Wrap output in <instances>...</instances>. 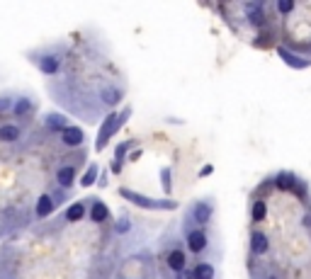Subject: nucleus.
I'll use <instances>...</instances> for the list:
<instances>
[{
	"instance_id": "nucleus-16",
	"label": "nucleus",
	"mask_w": 311,
	"mask_h": 279,
	"mask_svg": "<svg viewBox=\"0 0 311 279\" xmlns=\"http://www.w3.org/2000/svg\"><path fill=\"white\" fill-rule=\"evenodd\" d=\"M292 185H294V178H292L289 172H282V175L277 178V187H279V190H289Z\"/></svg>"
},
{
	"instance_id": "nucleus-22",
	"label": "nucleus",
	"mask_w": 311,
	"mask_h": 279,
	"mask_svg": "<svg viewBox=\"0 0 311 279\" xmlns=\"http://www.w3.org/2000/svg\"><path fill=\"white\" fill-rule=\"evenodd\" d=\"M292 8H294V3H292V0H279V3H277V10L279 12H289Z\"/></svg>"
},
{
	"instance_id": "nucleus-18",
	"label": "nucleus",
	"mask_w": 311,
	"mask_h": 279,
	"mask_svg": "<svg viewBox=\"0 0 311 279\" xmlns=\"http://www.w3.org/2000/svg\"><path fill=\"white\" fill-rule=\"evenodd\" d=\"M102 100L107 102V104H117V102H119V92H117V90H105V92H102Z\"/></svg>"
},
{
	"instance_id": "nucleus-3",
	"label": "nucleus",
	"mask_w": 311,
	"mask_h": 279,
	"mask_svg": "<svg viewBox=\"0 0 311 279\" xmlns=\"http://www.w3.org/2000/svg\"><path fill=\"white\" fill-rule=\"evenodd\" d=\"M188 246L192 253H200V250H204V246H207V238H204L202 231H192V233L188 235Z\"/></svg>"
},
{
	"instance_id": "nucleus-15",
	"label": "nucleus",
	"mask_w": 311,
	"mask_h": 279,
	"mask_svg": "<svg viewBox=\"0 0 311 279\" xmlns=\"http://www.w3.org/2000/svg\"><path fill=\"white\" fill-rule=\"evenodd\" d=\"M46 126H49V129H64V126H66V117H61V114H54V117H49Z\"/></svg>"
},
{
	"instance_id": "nucleus-1",
	"label": "nucleus",
	"mask_w": 311,
	"mask_h": 279,
	"mask_svg": "<svg viewBox=\"0 0 311 279\" xmlns=\"http://www.w3.org/2000/svg\"><path fill=\"white\" fill-rule=\"evenodd\" d=\"M122 124V117H117V114H110L107 117V122H105V126H102V131H100V138H98V148H102V146L107 144V138H110L112 134H114V129Z\"/></svg>"
},
{
	"instance_id": "nucleus-19",
	"label": "nucleus",
	"mask_w": 311,
	"mask_h": 279,
	"mask_svg": "<svg viewBox=\"0 0 311 279\" xmlns=\"http://www.w3.org/2000/svg\"><path fill=\"white\" fill-rule=\"evenodd\" d=\"M265 214H267L265 204H263V201H258L256 206H253V219H256V221H263V219H265Z\"/></svg>"
},
{
	"instance_id": "nucleus-11",
	"label": "nucleus",
	"mask_w": 311,
	"mask_h": 279,
	"mask_svg": "<svg viewBox=\"0 0 311 279\" xmlns=\"http://www.w3.org/2000/svg\"><path fill=\"white\" fill-rule=\"evenodd\" d=\"M20 136V129L17 126H0V138L3 141H15Z\"/></svg>"
},
{
	"instance_id": "nucleus-17",
	"label": "nucleus",
	"mask_w": 311,
	"mask_h": 279,
	"mask_svg": "<svg viewBox=\"0 0 311 279\" xmlns=\"http://www.w3.org/2000/svg\"><path fill=\"white\" fill-rule=\"evenodd\" d=\"M245 10H248V15H251L253 22H263V12H260L258 5H245Z\"/></svg>"
},
{
	"instance_id": "nucleus-4",
	"label": "nucleus",
	"mask_w": 311,
	"mask_h": 279,
	"mask_svg": "<svg viewBox=\"0 0 311 279\" xmlns=\"http://www.w3.org/2000/svg\"><path fill=\"white\" fill-rule=\"evenodd\" d=\"M251 248H253V253H256V255H263V253L267 250V238H265V233L256 231V233H253V238H251Z\"/></svg>"
},
{
	"instance_id": "nucleus-7",
	"label": "nucleus",
	"mask_w": 311,
	"mask_h": 279,
	"mask_svg": "<svg viewBox=\"0 0 311 279\" xmlns=\"http://www.w3.org/2000/svg\"><path fill=\"white\" fill-rule=\"evenodd\" d=\"M73 175H76L73 167H61V170H58V185L71 187V185H73Z\"/></svg>"
},
{
	"instance_id": "nucleus-13",
	"label": "nucleus",
	"mask_w": 311,
	"mask_h": 279,
	"mask_svg": "<svg viewBox=\"0 0 311 279\" xmlns=\"http://www.w3.org/2000/svg\"><path fill=\"white\" fill-rule=\"evenodd\" d=\"M83 214H85V209H83V204H73L71 209H68V221H80L83 219Z\"/></svg>"
},
{
	"instance_id": "nucleus-14",
	"label": "nucleus",
	"mask_w": 311,
	"mask_h": 279,
	"mask_svg": "<svg viewBox=\"0 0 311 279\" xmlns=\"http://www.w3.org/2000/svg\"><path fill=\"white\" fill-rule=\"evenodd\" d=\"M209 214H211V209L207 206V204H197L195 206V216H197V221H209Z\"/></svg>"
},
{
	"instance_id": "nucleus-20",
	"label": "nucleus",
	"mask_w": 311,
	"mask_h": 279,
	"mask_svg": "<svg viewBox=\"0 0 311 279\" xmlns=\"http://www.w3.org/2000/svg\"><path fill=\"white\" fill-rule=\"evenodd\" d=\"M95 172H98V167H95V165H90L88 175L83 178V185H85V187H88V185H92V180H95Z\"/></svg>"
},
{
	"instance_id": "nucleus-5",
	"label": "nucleus",
	"mask_w": 311,
	"mask_h": 279,
	"mask_svg": "<svg viewBox=\"0 0 311 279\" xmlns=\"http://www.w3.org/2000/svg\"><path fill=\"white\" fill-rule=\"evenodd\" d=\"M51 212H54V201L49 199L46 194H42V197H39V201H37V214L44 219V216H49Z\"/></svg>"
},
{
	"instance_id": "nucleus-2",
	"label": "nucleus",
	"mask_w": 311,
	"mask_h": 279,
	"mask_svg": "<svg viewBox=\"0 0 311 279\" xmlns=\"http://www.w3.org/2000/svg\"><path fill=\"white\" fill-rule=\"evenodd\" d=\"M61 138H64V144L66 146H78L80 141H83V131H80L78 126H68V129H64Z\"/></svg>"
},
{
	"instance_id": "nucleus-6",
	"label": "nucleus",
	"mask_w": 311,
	"mask_h": 279,
	"mask_svg": "<svg viewBox=\"0 0 311 279\" xmlns=\"http://www.w3.org/2000/svg\"><path fill=\"white\" fill-rule=\"evenodd\" d=\"M168 265H170V269H175V272L185 269V255H182L180 250H173V253L168 255Z\"/></svg>"
},
{
	"instance_id": "nucleus-8",
	"label": "nucleus",
	"mask_w": 311,
	"mask_h": 279,
	"mask_svg": "<svg viewBox=\"0 0 311 279\" xmlns=\"http://www.w3.org/2000/svg\"><path fill=\"white\" fill-rule=\"evenodd\" d=\"M192 274H195V279H211L214 277V267L211 265H197L192 269Z\"/></svg>"
},
{
	"instance_id": "nucleus-24",
	"label": "nucleus",
	"mask_w": 311,
	"mask_h": 279,
	"mask_svg": "<svg viewBox=\"0 0 311 279\" xmlns=\"http://www.w3.org/2000/svg\"><path fill=\"white\" fill-rule=\"evenodd\" d=\"M270 279H275V277H270Z\"/></svg>"
},
{
	"instance_id": "nucleus-21",
	"label": "nucleus",
	"mask_w": 311,
	"mask_h": 279,
	"mask_svg": "<svg viewBox=\"0 0 311 279\" xmlns=\"http://www.w3.org/2000/svg\"><path fill=\"white\" fill-rule=\"evenodd\" d=\"M15 112H17V114H27V112H29V102L20 100L17 104H15Z\"/></svg>"
},
{
	"instance_id": "nucleus-9",
	"label": "nucleus",
	"mask_w": 311,
	"mask_h": 279,
	"mask_svg": "<svg viewBox=\"0 0 311 279\" xmlns=\"http://www.w3.org/2000/svg\"><path fill=\"white\" fill-rule=\"evenodd\" d=\"M279 56L287 61L289 66H294V68H306V66H309V61H297V56H292L287 49H279Z\"/></svg>"
},
{
	"instance_id": "nucleus-12",
	"label": "nucleus",
	"mask_w": 311,
	"mask_h": 279,
	"mask_svg": "<svg viewBox=\"0 0 311 279\" xmlns=\"http://www.w3.org/2000/svg\"><path fill=\"white\" fill-rule=\"evenodd\" d=\"M42 71H44V73H56V71H58V58H56V56L42 58Z\"/></svg>"
},
{
	"instance_id": "nucleus-23",
	"label": "nucleus",
	"mask_w": 311,
	"mask_h": 279,
	"mask_svg": "<svg viewBox=\"0 0 311 279\" xmlns=\"http://www.w3.org/2000/svg\"><path fill=\"white\" fill-rule=\"evenodd\" d=\"M178 279H195V274H192L190 269H180V272H178Z\"/></svg>"
},
{
	"instance_id": "nucleus-10",
	"label": "nucleus",
	"mask_w": 311,
	"mask_h": 279,
	"mask_svg": "<svg viewBox=\"0 0 311 279\" xmlns=\"http://www.w3.org/2000/svg\"><path fill=\"white\" fill-rule=\"evenodd\" d=\"M90 216H92V221H105V219H107V206L100 204V201H95V206H92Z\"/></svg>"
}]
</instances>
